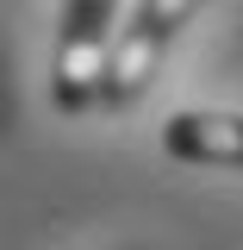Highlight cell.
<instances>
[{
    "label": "cell",
    "instance_id": "cell-1",
    "mask_svg": "<svg viewBox=\"0 0 243 250\" xmlns=\"http://www.w3.org/2000/svg\"><path fill=\"white\" fill-rule=\"evenodd\" d=\"M112 19L119 0H69L56 31V62H50V100L62 113H88L106 100V69H112Z\"/></svg>",
    "mask_w": 243,
    "mask_h": 250
},
{
    "label": "cell",
    "instance_id": "cell-2",
    "mask_svg": "<svg viewBox=\"0 0 243 250\" xmlns=\"http://www.w3.org/2000/svg\"><path fill=\"white\" fill-rule=\"evenodd\" d=\"M200 0H144L131 13V25L119 31V50H112V69H106V100L100 106H131L144 100V88L156 82V62L168 50V38L193 19Z\"/></svg>",
    "mask_w": 243,
    "mask_h": 250
},
{
    "label": "cell",
    "instance_id": "cell-3",
    "mask_svg": "<svg viewBox=\"0 0 243 250\" xmlns=\"http://www.w3.org/2000/svg\"><path fill=\"white\" fill-rule=\"evenodd\" d=\"M162 150L181 163H237L243 169V113H175L162 125Z\"/></svg>",
    "mask_w": 243,
    "mask_h": 250
}]
</instances>
